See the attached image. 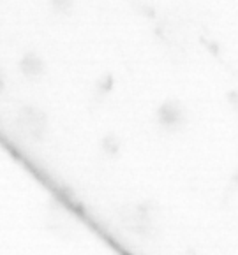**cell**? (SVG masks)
Instances as JSON below:
<instances>
[{"instance_id":"1","label":"cell","mask_w":238,"mask_h":255,"mask_svg":"<svg viewBox=\"0 0 238 255\" xmlns=\"http://www.w3.org/2000/svg\"><path fill=\"white\" fill-rule=\"evenodd\" d=\"M155 124L161 130L168 132V134L180 132L189 124L187 108L178 99H166L155 109Z\"/></svg>"},{"instance_id":"2","label":"cell","mask_w":238,"mask_h":255,"mask_svg":"<svg viewBox=\"0 0 238 255\" xmlns=\"http://www.w3.org/2000/svg\"><path fill=\"white\" fill-rule=\"evenodd\" d=\"M124 217L125 229L132 231L141 238H150L154 234V203L145 201L136 206H132Z\"/></svg>"},{"instance_id":"3","label":"cell","mask_w":238,"mask_h":255,"mask_svg":"<svg viewBox=\"0 0 238 255\" xmlns=\"http://www.w3.org/2000/svg\"><path fill=\"white\" fill-rule=\"evenodd\" d=\"M120 148H122V143H120V139H118L117 135L110 134V135H106V137L102 139V150L110 155V157H113V155H118Z\"/></svg>"},{"instance_id":"4","label":"cell","mask_w":238,"mask_h":255,"mask_svg":"<svg viewBox=\"0 0 238 255\" xmlns=\"http://www.w3.org/2000/svg\"><path fill=\"white\" fill-rule=\"evenodd\" d=\"M228 101H230V104L235 108V111H238V90H233L228 94Z\"/></svg>"},{"instance_id":"5","label":"cell","mask_w":238,"mask_h":255,"mask_svg":"<svg viewBox=\"0 0 238 255\" xmlns=\"http://www.w3.org/2000/svg\"><path fill=\"white\" fill-rule=\"evenodd\" d=\"M231 185H235V187H238V169L233 173V176H231Z\"/></svg>"}]
</instances>
